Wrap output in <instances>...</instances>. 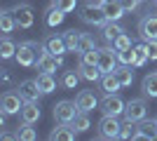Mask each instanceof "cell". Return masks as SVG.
Here are the masks:
<instances>
[{
    "instance_id": "1",
    "label": "cell",
    "mask_w": 157,
    "mask_h": 141,
    "mask_svg": "<svg viewBox=\"0 0 157 141\" xmlns=\"http://www.w3.org/2000/svg\"><path fill=\"white\" fill-rule=\"evenodd\" d=\"M38 52H40L38 42L26 40V42H19V45H17V54H14V59H17L19 66L31 68V66H35V61H38Z\"/></svg>"
},
{
    "instance_id": "2",
    "label": "cell",
    "mask_w": 157,
    "mask_h": 141,
    "mask_svg": "<svg viewBox=\"0 0 157 141\" xmlns=\"http://www.w3.org/2000/svg\"><path fill=\"white\" fill-rule=\"evenodd\" d=\"M80 19L85 21V24H89V26H103L105 21H108L101 2H87V5L80 10Z\"/></svg>"
},
{
    "instance_id": "3",
    "label": "cell",
    "mask_w": 157,
    "mask_h": 141,
    "mask_svg": "<svg viewBox=\"0 0 157 141\" xmlns=\"http://www.w3.org/2000/svg\"><path fill=\"white\" fill-rule=\"evenodd\" d=\"M61 64H63V57H56V54H52L45 45H40L38 61H35V66H38L40 73H54Z\"/></svg>"
},
{
    "instance_id": "4",
    "label": "cell",
    "mask_w": 157,
    "mask_h": 141,
    "mask_svg": "<svg viewBox=\"0 0 157 141\" xmlns=\"http://www.w3.org/2000/svg\"><path fill=\"white\" fill-rule=\"evenodd\" d=\"M78 113H80L78 104H75V101H68V99L54 104V108H52V115H54L56 122H73Z\"/></svg>"
},
{
    "instance_id": "5",
    "label": "cell",
    "mask_w": 157,
    "mask_h": 141,
    "mask_svg": "<svg viewBox=\"0 0 157 141\" xmlns=\"http://www.w3.org/2000/svg\"><path fill=\"white\" fill-rule=\"evenodd\" d=\"M122 122L115 115H103L98 122V139H120Z\"/></svg>"
},
{
    "instance_id": "6",
    "label": "cell",
    "mask_w": 157,
    "mask_h": 141,
    "mask_svg": "<svg viewBox=\"0 0 157 141\" xmlns=\"http://www.w3.org/2000/svg\"><path fill=\"white\" fill-rule=\"evenodd\" d=\"M117 66H120L117 49L115 47H101L98 49V68H101V73H113Z\"/></svg>"
},
{
    "instance_id": "7",
    "label": "cell",
    "mask_w": 157,
    "mask_h": 141,
    "mask_svg": "<svg viewBox=\"0 0 157 141\" xmlns=\"http://www.w3.org/2000/svg\"><path fill=\"white\" fill-rule=\"evenodd\" d=\"M24 104H26V101L21 99V94H19V92H5L2 96H0V108H2V113H7V115H17V113H21Z\"/></svg>"
},
{
    "instance_id": "8",
    "label": "cell",
    "mask_w": 157,
    "mask_h": 141,
    "mask_svg": "<svg viewBox=\"0 0 157 141\" xmlns=\"http://www.w3.org/2000/svg\"><path fill=\"white\" fill-rule=\"evenodd\" d=\"M12 14L17 19V26L19 28H31L33 21H35V14H33V7L26 5V2H19V5L12 7Z\"/></svg>"
},
{
    "instance_id": "9",
    "label": "cell",
    "mask_w": 157,
    "mask_h": 141,
    "mask_svg": "<svg viewBox=\"0 0 157 141\" xmlns=\"http://www.w3.org/2000/svg\"><path fill=\"white\" fill-rule=\"evenodd\" d=\"M148 113V106H145V99H131L127 101L124 106V120H131V122H141Z\"/></svg>"
},
{
    "instance_id": "10",
    "label": "cell",
    "mask_w": 157,
    "mask_h": 141,
    "mask_svg": "<svg viewBox=\"0 0 157 141\" xmlns=\"http://www.w3.org/2000/svg\"><path fill=\"white\" fill-rule=\"evenodd\" d=\"M124 106H127V101H122L117 94H105V99L101 101L103 115H115V118L124 115Z\"/></svg>"
},
{
    "instance_id": "11",
    "label": "cell",
    "mask_w": 157,
    "mask_h": 141,
    "mask_svg": "<svg viewBox=\"0 0 157 141\" xmlns=\"http://www.w3.org/2000/svg\"><path fill=\"white\" fill-rule=\"evenodd\" d=\"M138 35L145 42L157 40V17L155 14H145L143 19L138 21Z\"/></svg>"
},
{
    "instance_id": "12",
    "label": "cell",
    "mask_w": 157,
    "mask_h": 141,
    "mask_svg": "<svg viewBox=\"0 0 157 141\" xmlns=\"http://www.w3.org/2000/svg\"><path fill=\"white\" fill-rule=\"evenodd\" d=\"M17 92L21 94V99L24 101H40V96H42V89H40L38 80H21L19 87H17Z\"/></svg>"
},
{
    "instance_id": "13",
    "label": "cell",
    "mask_w": 157,
    "mask_h": 141,
    "mask_svg": "<svg viewBox=\"0 0 157 141\" xmlns=\"http://www.w3.org/2000/svg\"><path fill=\"white\" fill-rule=\"evenodd\" d=\"M78 134L80 132L73 127L71 122H59V127H54L52 132H49V139L52 141H75Z\"/></svg>"
},
{
    "instance_id": "14",
    "label": "cell",
    "mask_w": 157,
    "mask_h": 141,
    "mask_svg": "<svg viewBox=\"0 0 157 141\" xmlns=\"http://www.w3.org/2000/svg\"><path fill=\"white\" fill-rule=\"evenodd\" d=\"M75 104H78L80 111L89 113V111H94V108L98 106V99L94 96V92H89V89H82V92H78V96H75Z\"/></svg>"
},
{
    "instance_id": "15",
    "label": "cell",
    "mask_w": 157,
    "mask_h": 141,
    "mask_svg": "<svg viewBox=\"0 0 157 141\" xmlns=\"http://www.w3.org/2000/svg\"><path fill=\"white\" fill-rule=\"evenodd\" d=\"M19 115H21V122H28V125L38 122L40 120V104L38 101H26Z\"/></svg>"
},
{
    "instance_id": "16",
    "label": "cell",
    "mask_w": 157,
    "mask_h": 141,
    "mask_svg": "<svg viewBox=\"0 0 157 141\" xmlns=\"http://www.w3.org/2000/svg\"><path fill=\"white\" fill-rule=\"evenodd\" d=\"M103 12H105V19L108 21H120L124 17L127 10L122 7L120 0H108V2H103Z\"/></svg>"
},
{
    "instance_id": "17",
    "label": "cell",
    "mask_w": 157,
    "mask_h": 141,
    "mask_svg": "<svg viewBox=\"0 0 157 141\" xmlns=\"http://www.w3.org/2000/svg\"><path fill=\"white\" fill-rule=\"evenodd\" d=\"M101 33H103V40L113 45V42L117 40L120 35L124 33V28L120 26V21H105L103 26H101Z\"/></svg>"
},
{
    "instance_id": "18",
    "label": "cell",
    "mask_w": 157,
    "mask_h": 141,
    "mask_svg": "<svg viewBox=\"0 0 157 141\" xmlns=\"http://www.w3.org/2000/svg\"><path fill=\"white\" fill-rule=\"evenodd\" d=\"M45 47L52 54H56V57H63L68 52V45H66L63 35H49V38H45Z\"/></svg>"
},
{
    "instance_id": "19",
    "label": "cell",
    "mask_w": 157,
    "mask_h": 141,
    "mask_svg": "<svg viewBox=\"0 0 157 141\" xmlns=\"http://www.w3.org/2000/svg\"><path fill=\"white\" fill-rule=\"evenodd\" d=\"M134 139H157V120H141Z\"/></svg>"
},
{
    "instance_id": "20",
    "label": "cell",
    "mask_w": 157,
    "mask_h": 141,
    "mask_svg": "<svg viewBox=\"0 0 157 141\" xmlns=\"http://www.w3.org/2000/svg\"><path fill=\"white\" fill-rule=\"evenodd\" d=\"M78 73H80V78H85V80H89V82L101 80V75H103L98 66H94V64H85V61H80V64H78Z\"/></svg>"
},
{
    "instance_id": "21",
    "label": "cell",
    "mask_w": 157,
    "mask_h": 141,
    "mask_svg": "<svg viewBox=\"0 0 157 141\" xmlns=\"http://www.w3.org/2000/svg\"><path fill=\"white\" fill-rule=\"evenodd\" d=\"M101 89H103V94H115L117 89H122V85H120L115 71H113V73H103V75H101Z\"/></svg>"
},
{
    "instance_id": "22",
    "label": "cell",
    "mask_w": 157,
    "mask_h": 141,
    "mask_svg": "<svg viewBox=\"0 0 157 141\" xmlns=\"http://www.w3.org/2000/svg\"><path fill=\"white\" fill-rule=\"evenodd\" d=\"M141 89H143L145 96H150V99H157V71L155 73H148L141 82Z\"/></svg>"
},
{
    "instance_id": "23",
    "label": "cell",
    "mask_w": 157,
    "mask_h": 141,
    "mask_svg": "<svg viewBox=\"0 0 157 141\" xmlns=\"http://www.w3.org/2000/svg\"><path fill=\"white\" fill-rule=\"evenodd\" d=\"M0 28H2V33H5V35H10L14 28H19V26H17V19H14V14H12V10H2V12H0Z\"/></svg>"
},
{
    "instance_id": "24",
    "label": "cell",
    "mask_w": 157,
    "mask_h": 141,
    "mask_svg": "<svg viewBox=\"0 0 157 141\" xmlns=\"http://www.w3.org/2000/svg\"><path fill=\"white\" fill-rule=\"evenodd\" d=\"M63 17H66V12H61L56 5H49L47 12H45V24L47 26H59L61 21H63Z\"/></svg>"
},
{
    "instance_id": "25",
    "label": "cell",
    "mask_w": 157,
    "mask_h": 141,
    "mask_svg": "<svg viewBox=\"0 0 157 141\" xmlns=\"http://www.w3.org/2000/svg\"><path fill=\"white\" fill-rule=\"evenodd\" d=\"M115 75H117V80L122 87H129L131 82H134V71H131V66H124V64H120L117 68H115Z\"/></svg>"
},
{
    "instance_id": "26",
    "label": "cell",
    "mask_w": 157,
    "mask_h": 141,
    "mask_svg": "<svg viewBox=\"0 0 157 141\" xmlns=\"http://www.w3.org/2000/svg\"><path fill=\"white\" fill-rule=\"evenodd\" d=\"M35 80H38L40 89H42L45 94H52L54 89H56V78H54L52 73H40L38 78H35Z\"/></svg>"
},
{
    "instance_id": "27",
    "label": "cell",
    "mask_w": 157,
    "mask_h": 141,
    "mask_svg": "<svg viewBox=\"0 0 157 141\" xmlns=\"http://www.w3.org/2000/svg\"><path fill=\"white\" fill-rule=\"evenodd\" d=\"M80 31H75V28H71V31H66L63 33V40L66 45H68V52H78V47H80Z\"/></svg>"
},
{
    "instance_id": "28",
    "label": "cell",
    "mask_w": 157,
    "mask_h": 141,
    "mask_svg": "<svg viewBox=\"0 0 157 141\" xmlns=\"http://www.w3.org/2000/svg\"><path fill=\"white\" fill-rule=\"evenodd\" d=\"M134 54H136V59H134V68H141L148 61V47H145V40L141 45H134Z\"/></svg>"
},
{
    "instance_id": "29",
    "label": "cell",
    "mask_w": 157,
    "mask_h": 141,
    "mask_svg": "<svg viewBox=\"0 0 157 141\" xmlns=\"http://www.w3.org/2000/svg\"><path fill=\"white\" fill-rule=\"evenodd\" d=\"M17 139H21V141H35V139H38V132H35L28 122H24V125L17 129Z\"/></svg>"
},
{
    "instance_id": "30",
    "label": "cell",
    "mask_w": 157,
    "mask_h": 141,
    "mask_svg": "<svg viewBox=\"0 0 157 141\" xmlns=\"http://www.w3.org/2000/svg\"><path fill=\"white\" fill-rule=\"evenodd\" d=\"M14 54H17V45H14V42L5 35L2 42H0V57H2V59H12Z\"/></svg>"
},
{
    "instance_id": "31",
    "label": "cell",
    "mask_w": 157,
    "mask_h": 141,
    "mask_svg": "<svg viewBox=\"0 0 157 141\" xmlns=\"http://www.w3.org/2000/svg\"><path fill=\"white\" fill-rule=\"evenodd\" d=\"M71 125H73L75 129H78V132H87V129L92 127V122H89V118H87V113H85V111H80V113L75 115V120H73Z\"/></svg>"
},
{
    "instance_id": "32",
    "label": "cell",
    "mask_w": 157,
    "mask_h": 141,
    "mask_svg": "<svg viewBox=\"0 0 157 141\" xmlns=\"http://www.w3.org/2000/svg\"><path fill=\"white\" fill-rule=\"evenodd\" d=\"M134 59H136V54H134V45L127 47V49H117V61H120V64H124V66H134Z\"/></svg>"
},
{
    "instance_id": "33",
    "label": "cell",
    "mask_w": 157,
    "mask_h": 141,
    "mask_svg": "<svg viewBox=\"0 0 157 141\" xmlns=\"http://www.w3.org/2000/svg\"><path fill=\"white\" fill-rule=\"evenodd\" d=\"M80 82V73H75V71H66L63 78H61V85H63L66 89H75Z\"/></svg>"
},
{
    "instance_id": "34",
    "label": "cell",
    "mask_w": 157,
    "mask_h": 141,
    "mask_svg": "<svg viewBox=\"0 0 157 141\" xmlns=\"http://www.w3.org/2000/svg\"><path fill=\"white\" fill-rule=\"evenodd\" d=\"M138 132V122H131V120H124L122 122V132H120V139H134Z\"/></svg>"
},
{
    "instance_id": "35",
    "label": "cell",
    "mask_w": 157,
    "mask_h": 141,
    "mask_svg": "<svg viewBox=\"0 0 157 141\" xmlns=\"http://www.w3.org/2000/svg\"><path fill=\"white\" fill-rule=\"evenodd\" d=\"M92 47H96V42H94V38L89 33H82L80 35V47H78V54L87 52V49H92Z\"/></svg>"
},
{
    "instance_id": "36",
    "label": "cell",
    "mask_w": 157,
    "mask_h": 141,
    "mask_svg": "<svg viewBox=\"0 0 157 141\" xmlns=\"http://www.w3.org/2000/svg\"><path fill=\"white\" fill-rule=\"evenodd\" d=\"M80 61H85V64H94V66H98V49H96V47H92V49L82 52V54H80Z\"/></svg>"
},
{
    "instance_id": "37",
    "label": "cell",
    "mask_w": 157,
    "mask_h": 141,
    "mask_svg": "<svg viewBox=\"0 0 157 141\" xmlns=\"http://www.w3.org/2000/svg\"><path fill=\"white\" fill-rule=\"evenodd\" d=\"M52 5H56L61 12L71 14V12H75V5H78V0H52Z\"/></svg>"
},
{
    "instance_id": "38",
    "label": "cell",
    "mask_w": 157,
    "mask_h": 141,
    "mask_svg": "<svg viewBox=\"0 0 157 141\" xmlns=\"http://www.w3.org/2000/svg\"><path fill=\"white\" fill-rule=\"evenodd\" d=\"M113 47H115V49H127V47H131V38L127 33H122L117 40L113 42Z\"/></svg>"
},
{
    "instance_id": "39",
    "label": "cell",
    "mask_w": 157,
    "mask_h": 141,
    "mask_svg": "<svg viewBox=\"0 0 157 141\" xmlns=\"http://www.w3.org/2000/svg\"><path fill=\"white\" fill-rule=\"evenodd\" d=\"M145 47H148V59L157 61V40H150V42H145Z\"/></svg>"
},
{
    "instance_id": "40",
    "label": "cell",
    "mask_w": 157,
    "mask_h": 141,
    "mask_svg": "<svg viewBox=\"0 0 157 141\" xmlns=\"http://www.w3.org/2000/svg\"><path fill=\"white\" fill-rule=\"evenodd\" d=\"M122 2V7H124L127 12H134V10H138V5H141V0H120Z\"/></svg>"
},
{
    "instance_id": "41",
    "label": "cell",
    "mask_w": 157,
    "mask_h": 141,
    "mask_svg": "<svg viewBox=\"0 0 157 141\" xmlns=\"http://www.w3.org/2000/svg\"><path fill=\"white\" fill-rule=\"evenodd\" d=\"M0 136H2L5 141H12V139H17V132H14V134H12V132H2Z\"/></svg>"
},
{
    "instance_id": "42",
    "label": "cell",
    "mask_w": 157,
    "mask_h": 141,
    "mask_svg": "<svg viewBox=\"0 0 157 141\" xmlns=\"http://www.w3.org/2000/svg\"><path fill=\"white\" fill-rule=\"evenodd\" d=\"M98 2H101V5H103V2H108V0H98Z\"/></svg>"
},
{
    "instance_id": "43",
    "label": "cell",
    "mask_w": 157,
    "mask_h": 141,
    "mask_svg": "<svg viewBox=\"0 0 157 141\" xmlns=\"http://www.w3.org/2000/svg\"><path fill=\"white\" fill-rule=\"evenodd\" d=\"M87 2H98V0H87Z\"/></svg>"
},
{
    "instance_id": "44",
    "label": "cell",
    "mask_w": 157,
    "mask_h": 141,
    "mask_svg": "<svg viewBox=\"0 0 157 141\" xmlns=\"http://www.w3.org/2000/svg\"><path fill=\"white\" fill-rule=\"evenodd\" d=\"M155 120H157V118H155Z\"/></svg>"
}]
</instances>
